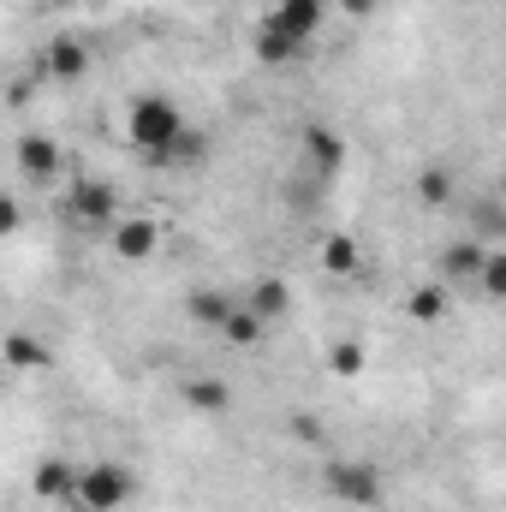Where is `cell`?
<instances>
[{
    "mask_svg": "<svg viewBox=\"0 0 506 512\" xmlns=\"http://www.w3.org/2000/svg\"><path fill=\"white\" fill-rule=\"evenodd\" d=\"M131 495H137V471L120 465V459H96L72 483V507H84V512H120V507H131Z\"/></svg>",
    "mask_w": 506,
    "mask_h": 512,
    "instance_id": "6da1fadb",
    "label": "cell"
},
{
    "mask_svg": "<svg viewBox=\"0 0 506 512\" xmlns=\"http://www.w3.org/2000/svg\"><path fill=\"white\" fill-rule=\"evenodd\" d=\"M239 304H245L251 316H262V322H280V316L292 310V286H286L280 274H262V280H256L251 292L239 298Z\"/></svg>",
    "mask_w": 506,
    "mask_h": 512,
    "instance_id": "5bb4252c",
    "label": "cell"
},
{
    "mask_svg": "<svg viewBox=\"0 0 506 512\" xmlns=\"http://www.w3.org/2000/svg\"><path fill=\"white\" fill-rule=\"evenodd\" d=\"M215 334H221L233 352H256V346H262V334H268V322H262V316H251L245 304H233V310H227V322H221Z\"/></svg>",
    "mask_w": 506,
    "mask_h": 512,
    "instance_id": "2e32d148",
    "label": "cell"
},
{
    "mask_svg": "<svg viewBox=\"0 0 506 512\" xmlns=\"http://www.w3.org/2000/svg\"><path fill=\"white\" fill-rule=\"evenodd\" d=\"M376 12H381V0H340V18H352V24H364Z\"/></svg>",
    "mask_w": 506,
    "mask_h": 512,
    "instance_id": "d4e9b609",
    "label": "cell"
},
{
    "mask_svg": "<svg viewBox=\"0 0 506 512\" xmlns=\"http://www.w3.org/2000/svg\"><path fill=\"white\" fill-rule=\"evenodd\" d=\"M66 215L84 221V227H114L120 221V191L108 179H96V173H78L72 191H66Z\"/></svg>",
    "mask_w": 506,
    "mask_h": 512,
    "instance_id": "277c9868",
    "label": "cell"
},
{
    "mask_svg": "<svg viewBox=\"0 0 506 512\" xmlns=\"http://www.w3.org/2000/svg\"><path fill=\"white\" fill-rule=\"evenodd\" d=\"M72 483H78V465H72V459H42V465L30 471V495L48 501V507L72 501Z\"/></svg>",
    "mask_w": 506,
    "mask_h": 512,
    "instance_id": "8fae6325",
    "label": "cell"
},
{
    "mask_svg": "<svg viewBox=\"0 0 506 512\" xmlns=\"http://www.w3.org/2000/svg\"><path fill=\"white\" fill-rule=\"evenodd\" d=\"M262 24L280 30V36H292L298 48H310V42L322 36V24H328V0H280Z\"/></svg>",
    "mask_w": 506,
    "mask_h": 512,
    "instance_id": "5b68a950",
    "label": "cell"
},
{
    "mask_svg": "<svg viewBox=\"0 0 506 512\" xmlns=\"http://www.w3.org/2000/svg\"><path fill=\"white\" fill-rule=\"evenodd\" d=\"M298 54H304V48H298L292 36H280V30H268V24L256 30V60H262V66H292Z\"/></svg>",
    "mask_w": 506,
    "mask_h": 512,
    "instance_id": "44dd1931",
    "label": "cell"
},
{
    "mask_svg": "<svg viewBox=\"0 0 506 512\" xmlns=\"http://www.w3.org/2000/svg\"><path fill=\"white\" fill-rule=\"evenodd\" d=\"M18 227H24V209H18V197H6V191H0V239H12Z\"/></svg>",
    "mask_w": 506,
    "mask_h": 512,
    "instance_id": "cb8c5ba5",
    "label": "cell"
},
{
    "mask_svg": "<svg viewBox=\"0 0 506 512\" xmlns=\"http://www.w3.org/2000/svg\"><path fill=\"white\" fill-rule=\"evenodd\" d=\"M233 304H239V298H227V292H215V286H197V292L185 298V316H191L197 328H221Z\"/></svg>",
    "mask_w": 506,
    "mask_h": 512,
    "instance_id": "d6986e66",
    "label": "cell"
},
{
    "mask_svg": "<svg viewBox=\"0 0 506 512\" xmlns=\"http://www.w3.org/2000/svg\"><path fill=\"white\" fill-rule=\"evenodd\" d=\"M48 78H60V84H78L84 72H90V42L78 36V30H60L48 48H42V60H36Z\"/></svg>",
    "mask_w": 506,
    "mask_h": 512,
    "instance_id": "8992f818",
    "label": "cell"
},
{
    "mask_svg": "<svg viewBox=\"0 0 506 512\" xmlns=\"http://www.w3.org/2000/svg\"><path fill=\"white\" fill-rule=\"evenodd\" d=\"M477 286H483V298H506V251H501V245H489V251H483Z\"/></svg>",
    "mask_w": 506,
    "mask_h": 512,
    "instance_id": "603a6c76",
    "label": "cell"
},
{
    "mask_svg": "<svg viewBox=\"0 0 506 512\" xmlns=\"http://www.w3.org/2000/svg\"><path fill=\"white\" fill-rule=\"evenodd\" d=\"M447 310H453V292H447V286H435V280H429V286H411V298H405V316H411V322H423V328H429V322H441Z\"/></svg>",
    "mask_w": 506,
    "mask_h": 512,
    "instance_id": "ac0fdd59",
    "label": "cell"
},
{
    "mask_svg": "<svg viewBox=\"0 0 506 512\" xmlns=\"http://www.w3.org/2000/svg\"><path fill=\"white\" fill-rule=\"evenodd\" d=\"M203 161H209V131L197 126H179V137L167 149L149 155V167H203Z\"/></svg>",
    "mask_w": 506,
    "mask_h": 512,
    "instance_id": "7c38bea8",
    "label": "cell"
},
{
    "mask_svg": "<svg viewBox=\"0 0 506 512\" xmlns=\"http://www.w3.org/2000/svg\"><path fill=\"white\" fill-rule=\"evenodd\" d=\"M12 161H18V173H30V179H54V173L66 167V155H60V143H54L48 131H24V137L12 143Z\"/></svg>",
    "mask_w": 506,
    "mask_h": 512,
    "instance_id": "52a82bcc",
    "label": "cell"
},
{
    "mask_svg": "<svg viewBox=\"0 0 506 512\" xmlns=\"http://www.w3.org/2000/svg\"><path fill=\"white\" fill-rule=\"evenodd\" d=\"M322 495L340 507H381V471L370 459H328L322 465Z\"/></svg>",
    "mask_w": 506,
    "mask_h": 512,
    "instance_id": "3957f363",
    "label": "cell"
},
{
    "mask_svg": "<svg viewBox=\"0 0 506 512\" xmlns=\"http://www.w3.org/2000/svg\"><path fill=\"white\" fill-rule=\"evenodd\" d=\"M483 251H489V239H453V245L441 251V274H447V280H477Z\"/></svg>",
    "mask_w": 506,
    "mask_h": 512,
    "instance_id": "e0dca14e",
    "label": "cell"
},
{
    "mask_svg": "<svg viewBox=\"0 0 506 512\" xmlns=\"http://www.w3.org/2000/svg\"><path fill=\"white\" fill-rule=\"evenodd\" d=\"M0 364H6V370H48V364H54V352H48V340H42V334L12 328V334H0Z\"/></svg>",
    "mask_w": 506,
    "mask_h": 512,
    "instance_id": "30bf717a",
    "label": "cell"
},
{
    "mask_svg": "<svg viewBox=\"0 0 506 512\" xmlns=\"http://www.w3.org/2000/svg\"><path fill=\"white\" fill-rule=\"evenodd\" d=\"M179 126H185V114H179L173 96H137L126 108V143L143 161H149L155 149H167V143L179 137Z\"/></svg>",
    "mask_w": 506,
    "mask_h": 512,
    "instance_id": "7a4b0ae2",
    "label": "cell"
},
{
    "mask_svg": "<svg viewBox=\"0 0 506 512\" xmlns=\"http://www.w3.org/2000/svg\"><path fill=\"white\" fill-rule=\"evenodd\" d=\"M179 399H185L191 411H203V417H221V411L233 405V387L221 382V376H191V382L179 387Z\"/></svg>",
    "mask_w": 506,
    "mask_h": 512,
    "instance_id": "9a60e30c",
    "label": "cell"
},
{
    "mask_svg": "<svg viewBox=\"0 0 506 512\" xmlns=\"http://www.w3.org/2000/svg\"><path fill=\"white\" fill-rule=\"evenodd\" d=\"M328 370H334L340 382H364V370H370L364 340H334V346H328Z\"/></svg>",
    "mask_w": 506,
    "mask_h": 512,
    "instance_id": "ffe728a7",
    "label": "cell"
},
{
    "mask_svg": "<svg viewBox=\"0 0 506 512\" xmlns=\"http://www.w3.org/2000/svg\"><path fill=\"white\" fill-rule=\"evenodd\" d=\"M155 251H161V221H149V215H120L114 221V256L149 262Z\"/></svg>",
    "mask_w": 506,
    "mask_h": 512,
    "instance_id": "ba28073f",
    "label": "cell"
},
{
    "mask_svg": "<svg viewBox=\"0 0 506 512\" xmlns=\"http://www.w3.org/2000/svg\"><path fill=\"white\" fill-rule=\"evenodd\" d=\"M36 6H54V0H36Z\"/></svg>",
    "mask_w": 506,
    "mask_h": 512,
    "instance_id": "484cf974",
    "label": "cell"
},
{
    "mask_svg": "<svg viewBox=\"0 0 506 512\" xmlns=\"http://www.w3.org/2000/svg\"><path fill=\"white\" fill-rule=\"evenodd\" d=\"M417 203L423 209H447L453 203V173L447 167H423L417 173Z\"/></svg>",
    "mask_w": 506,
    "mask_h": 512,
    "instance_id": "7402d4cb",
    "label": "cell"
},
{
    "mask_svg": "<svg viewBox=\"0 0 506 512\" xmlns=\"http://www.w3.org/2000/svg\"><path fill=\"white\" fill-rule=\"evenodd\" d=\"M304 155H310V167H316V173H328V179H334V173L346 167V137H340L334 126H304Z\"/></svg>",
    "mask_w": 506,
    "mask_h": 512,
    "instance_id": "4fadbf2b",
    "label": "cell"
},
{
    "mask_svg": "<svg viewBox=\"0 0 506 512\" xmlns=\"http://www.w3.org/2000/svg\"><path fill=\"white\" fill-rule=\"evenodd\" d=\"M316 262H322V274H334V280H358V274H364V245H358L352 233H322V239H316Z\"/></svg>",
    "mask_w": 506,
    "mask_h": 512,
    "instance_id": "9c48e42d",
    "label": "cell"
}]
</instances>
